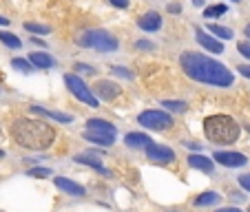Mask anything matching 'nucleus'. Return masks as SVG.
<instances>
[{
  "label": "nucleus",
  "mask_w": 250,
  "mask_h": 212,
  "mask_svg": "<svg viewBox=\"0 0 250 212\" xmlns=\"http://www.w3.org/2000/svg\"><path fill=\"white\" fill-rule=\"evenodd\" d=\"M244 33L248 36V40H250V24H246V29H244Z\"/></svg>",
  "instance_id": "58836bf2"
},
{
  "label": "nucleus",
  "mask_w": 250,
  "mask_h": 212,
  "mask_svg": "<svg viewBox=\"0 0 250 212\" xmlns=\"http://www.w3.org/2000/svg\"><path fill=\"white\" fill-rule=\"evenodd\" d=\"M7 24H9V18H2V16H0V27H7Z\"/></svg>",
  "instance_id": "e433bc0d"
},
{
  "label": "nucleus",
  "mask_w": 250,
  "mask_h": 212,
  "mask_svg": "<svg viewBox=\"0 0 250 212\" xmlns=\"http://www.w3.org/2000/svg\"><path fill=\"white\" fill-rule=\"evenodd\" d=\"M111 71H113L115 76H120V77H126V80H133V71L124 69V66H113Z\"/></svg>",
  "instance_id": "cd10ccee"
},
{
  "label": "nucleus",
  "mask_w": 250,
  "mask_h": 212,
  "mask_svg": "<svg viewBox=\"0 0 250 212\" xmlns=\"http://www.w3.org/2000/svg\"><path fill=\"white\" fill-rule=\"evenodd\" d=\"M86 131H91V133H100V135H111V137L118 135V128H115L113 124H109L106 119H100V117H91V119H86Z\"/></svg>",
  "instance_id": "f8f14e48"
},
{
  "label": "nucleus",
  "mask_w": 250,
  "mask_h": 212,
  "mask_svg": "<svg viewBox=\"0 0 250 212\" xmlns=\"http://www.w3.org/2000/svg\"><path fill=\"white\" fill-rule=\"evenodd\" d=\"M219 201H222V194H217V193H212V190H208V193L199 194V197L195 199V206L206 208V206H215V203H219Z\"/></svg>",
  "instance_id": "6ab92c4d"
},
{
  "label": "nucleus",
  "mask_w": 250,
  "mask_h": 212,
  "mask_svg": "<svg viewBox=\"0 0 250 212\" xmlns=\"http://www.w3.org/2000/svg\"><path fill=\"white\" fill-rule=\"evenodd\" d=\"M31 111H33L36 115H42V117L56 119V122H60V124H69V122H73V115H69V113H60V111H49V109H44V106H31Z\"/></svg>",
  "instance_id": "4468645a"
},
{
  "label": "nucleus",
  "mask_w": 250,
  "mask_h": 212,
  "mask_svg": "<svg viewBox=\"0 0 250 212\" xmlns=\"http://www.w3.org/2000/svg\"><path fill=\"white\" fill-rule=\"evenodd\" d=\"M228 11L226 5H212L204 9V18H217V16H224Z\"/></svg>",
  "instance_id": "393cba45"
},
{
  "label": "nucleus",
  "mask_w": 250,
  "mask_h": 212,
  "mask_svg": "<svg viewBox=\"0 0 250 212\" xmlns=\"http://www.w3.org/2000/svg\"><path fill=\"white\" fill-rule=\"evenodd\" d=\"M29 62L33 64V69H53L56 66V58L49 56V53H29Z\"/></svg>",
  "instance_id": "2eb2a0df"
},
{
  "label": "nucleus",
  "mask_w": 250,
  "mask_h": 212,
  "mask_svg": "<svg viewBox=\"0 0 250 212\" xmlns=\"http://www.w3.org/2000/svg\"><path fill=\"white\" fill-rule=\"evenodd\" d=\"M53 184H56V188H60L62 193L71 194V197H82V194L86 193L84 186L76 184V181L69 179V177H53Z\"/></svg>",
  "instance_id": "9b49d317"
},
{
  "label": "nucleus",
  "mask_w": 250,
  "mask_h": 212,
  "mask_svg": "<svg viewBox=\"0 0 250 212\" xmlns=\"http://www.w3.org/2000/svg\"><path fill=\"white\" fill-rule=\"evenodd\" d=\"M239 186L250 193V173L248 174H241V177H239Z\"/></svg>",
  "instance_id": "7c9ffc66"
},
{
  "label": "nucleus",
  "mask_w": 250,
  "mask_h": 212,
  "mask_svg": "<svg viewBox=\"0 0 250 212\" xmlns=\"http://www.w3.org/2000/svg\"><path fill=\"white\" fill-rule=\"evenodd\" d=\"M91 93L95 95V97H102V99H115L120 95V86L115 84V82H109V80H100V82H95V86H93V91Z\"/></svg>",
  "instance_id": "1a4fd4ad"
},
{
  "label": "nucleus",
  "mask_w": 250,
  "mask_h": 212,
  "mask_svg": "<svg viewBox=\"0 0 250 212\" xmlns=\"http://www.w3.org/2000/svg\"><path fill=\"white\" fill-rule=\"evenodd\" d=\"M239 124L230 115H210L204 122V135L215 144H235L239 139Z\"/></svg>",
  "instance_id": "7ed1b4c3"
},
{
  "label": "nucleus",
  "mask_w": 250,
  "mask_h": 212,
  "mask_svg": "<svg viewBox=\"0 0 250 212\" xmlns=\"http://www.w3.org/2000/svg\"><path fill=\"white\" fill-rule=\"evenodd\" d=\"M237 71H239V73H241L244 77H250V64H241Z\"/></svg>",
  "instance_id": "f704fd0d"
},
{
  "label": "nucleus",
  "mask_w": 250,
  "mask_h": 212,
  "mask_svg": "<svg viewBox=\"0 0 250 212\" xmlns=\"http://www.w3.org/2000/svg\"><path fill=\"white\" fill-rule=\"evenodd\" d=\"M84 139L91 141V144H98V146H111L115 141V137L111 135H100V133H91V131H84Z\"/></svg>",
  "instance_id": "a211bd4d"
},
{
  "label": "nucleus",
  "mask_w": 250,
  "mask_h": 212,
  "mask_svg": "<svg viewBox=\"0 0 250 212\" xmlns=\"http://www.w3.org/2000/svg\"><path fill=\"white\" fill-rule=\"evenodd\" d=\"M232 2H241V0H232Z\"/></svg>",
  "instance_id": "a19ab883"
},
{
  "label": "nucleus",
  "mask_w": 250,
  "mask_h": 212,
  "mask_svg": "<svg viewBox=\"0 0 250 212\" xmlns=\"http://www.w3.org/2000/svg\"><path fill=\"white\" fill-rule=\"evenodd\" d=\"M76 44L82 49H95L100 53H109L118 49V38L104 29H86L80 36H76Z\"/></svg>",
  "instance_id": "20e7f679"
},
{
  "label": "nucleus",
  "mask_w": 250,
  "mask_h": 212,
  "mask_svg": "<svg viewBox=\"0 0 250 212\" xmlns=\"http://www.w3.org/2000/svg\"><path fill=\"white\" fill-rule=\"evenodd\" d=\"M146 157L153 164H170L175 159V153L168 146H162V144H148L146 146Z\"/></svg>",
  "instance_id": "0eeeda50"
},
{
  "label": "nucleus",
  "mask_w": 250,
  "mask_h": 212,
  "mask_svg": "<svg viewBox=\"0 0 250 212\" xmlns=\"http://www.w3.org/2000/svg\"><path fill=\"white\" fill-rule=\"evenodd\" d=\"M24 29L31 33H40V36H47L49 31H51V27H47V24H38V22H24Z\"/></svg>",
  "instance_id": "a878e982"
},
{
  "label": "nucleus",
  "mask_w": 250,
  "mask_h": 212,
  "mask_svg": "<svg viewBox=\"0 0 250 212\" xmlns=\"http://www.w3.org/2000/svg\"><path fill=\"white\" fill-rule=\"evenodd\" d=\"M248 212H250V208H248Z\"/></svg>",
  "instance_id": "37998d69"
},
{
  "label": "nucleus",
  "mask_w": 250,
  "mask_h": 212,
  "mask_svg": "<svg viewBox=\"0 0 250 212\" xmlns=\"http://www.w3.org/2000/svg\"><path fill=\"white\" fill-rule=\"evenodd\" d=\"M73 161H78V164H84V166H93V168L102 170V159H100L98 155H91V153H82V155H76V157H73Z\"/></svg>",
  "instance_id": "412c9836"
},
{
  "label": "nucleus",
  "mask_w": 250,
  "mask_h": 212,
  "mask_svg": "<svg viewBox=\"0 0 250 212\" xmlns=\"http://www.w3.org/2000/svg\"><path fill=\"white\" fill-rule=\"evenodd\" d=\"M188 166L190 168L202 170V173H210L212 170V159H208V157H204V155H190L188 157Z\"/></svg>",
  "instance_id": "f3484780"
},
{
  "label": "nucleus",
  "mask_w": 250,
  "mask_h": 212,
  "mask_svg": "<svg viewBox=\"0 0 250 212\" xmlns=\"http://www.w3.org/2000/svg\"><path fill=\"white\" fill-rule=\"evenodd\" d=\"M0 42L9 49H20V38L14 36L11 31H0Z\"/></svg>",
  "instance_id": "4be33fe9"
},
{
  "label": "nucleus",
  "mask_w": 250,
  "mask_h": 212,
  "mask_svg": "<svg viewBox=\"0 0 250 212\" xmlns=\"http://www.w3.org/2000/svg\"><path fill=\"white\" fill-rule=\"evenodd\" d=\"M29 177H38V179H42V177H51V168H31L29 170Z\"/></svg>",
  "instance_id": "bb28decb"
},
{
  "label": "nucleus",
  "mask_w": 250,
  "mask_h": 212,
  "mask_svg": "<svg viewBox=\"0 0 250 212\" xmlns=\"http://www.w3.org/2000/svg\"><path fill=\"white\" fill-rule=\"evenodd\" d=\"M180 66L186 76L195 82H202V84H210V86H230L235 82L232 73L222 64V62L212 60V58L204 56L197 51H184L180 56Z\"/></svg>",
  "instance_id": "f257e3e1"
},
{
  "label": "nucleus",
  "mask_w": 250,
  "mask_h": 212,
  "mask_svg": "<svg viewBox=\"0 0 250 212\" xmlns=\"http://www.w3.org/2000/svg\"><path fill=\"white\" fill-rule=\"evenodd\" d=\"M64 84H66V89L76 95L80 102H84L86 106H91V109H98V106H100L98 97L91 93V89L84 84V80H82L80 76H76V73H66V76H64Z\"/></svg>",
  "instance_id": "39448f33"
},
{
  "label": "nucleus",
  "mask_w": 250,
  "mask_h": 212,
  "mask_svg": "<svg viewBox=\"0 0 250 212\" xmlns=\"http://www.w3.org/2000/svg\"><path fill=\"white\" fill-rule=\"evenodd\" d=\"M208 33H212V38H219V40H230L232 36H235L232 29L222 27V24H215V22L208 24Z\"/></svg>",
  "instance_id": "aec40b11"
},
{
  "label": "nucleus",
  "mask_w": 250,
  "mask_h": 212,
  "mask_svg": "<svg viewBox=\"0 0 250 212\" xmlns=\"http://www.w3.org/2000/svg\"><path fill=\"white\" fill-rule=\"evenodd\" d=\"M193 5L195 7H204V0H193Z\"/></svg>",
  "instance_id": "4c0bfd02"
},
{
  "label": "nucleus",
  "mask_w": 250,
  "mask_h": 212,
  "mask_svg": "<svg viewBox=\"0 0 250 212\" xmlns=\"http://www.w3.org/2000/svg\"><path fill=\"white\" fill-rule=\"evenodd\" d=\"M137 122L148 131H168L173 126V117L164 111H144L137 115Z\"/></svg>",
  "instance_id": "423d86ee"
},
{
  "label": "nucleus",
  "mask_w": 250,
  "mask_h": 212,
  "mask_svg": "<svg viewBox=\"0 0 250 212\" xmlns=\"http://www.w3.org/2000/svg\"><path fill=\"white\" fill-rule=\"evenodd\" d=\"M2 157H5V151H0V159H2Z\"/></svg>",
  "instance_id": "ea45409f"
},
{
  "label": "nucleus",
  "mask_w": 250,
  "mask_h": 212,
  "mask_svg": "<svg viewBox=\"0 0 250 212\" xmlns=\"http://www.w3.org/2000/svg\"><path fill=\"white\" fill-rule=\"evenodd\" d=\"M124 141H126V146H131V148H146L148 144H153V139L148 135H144V133H128V135L124 137Z\"/></svg>",
  "instance_id": "dca6fc26"
},
{
  "label": "nucleus",
  "mask_w": 250,
  "mask_h": 212,
  "mask_svg": "<svg viewBox=\"0 0 250 212\" xmlns=\"http://www.w3.org/2000/svg\"><path fill=\"white\" fill-rule=\"evenodd\" d=\"M248 131H250V126H248Z\"/></svg>",
  "instance_id": "79ce46f5"
},
{
  "label": "nucleus",
  "mask_w": 250,
  "mask_h": 212,
  "mask_svg": "<svg viewBox=\"0 0 250 212\" xmlns=\"http://www.w3.org/2000/svg\"><path fill=\"white\" fill-rule=\"evenodd\" d=\"M135 47H137V49H144V51H155V44L148 42V40H137Z\"/></svg>",
  "instance_id": "c756f323"
},
{
  "label": "nucleus",
  "mask_w": 250,
  "mask_h": 212,
  "mask_svg": "<svg viewBox=\"0 0 250 212\" xmlns=\"http://www.w3.org/2000/svg\"><path fill=\"white\" fill-rule=\"evenodd\" d=\"M11 137L20 148L27 151H47L51 148V144L56 141V131L53 126L40 122V119H18L11 126Z\"/></svg>",
  "instance_id": "f03ea898"
},
{
  "label": "nucleus",
  "mask_w": 250,
  "mask_h": 212,
  "mask_svg": "<svg viewBox=\"0 0 250 212\" xmlns=\"http://www.w3.org/2000/svg\"><path fill=\"white\" fill-rule=\"evenodd\" d=\"M11 66H14V69H18V71H22V73H33V64L29 60H22V58H14V60H11Z\"/></svg>",
  "instance_id": "b1692460"
},
{
  "label": "nucleus",
  "mask_w": 250,
  "mask_h": 212,
  "mask_svg": "<svg viewBox=\"0 0 250 212\" xmlns=\"http://www.w3.org/2000/svg\"><path fill=\"white\" fill-rule=\"evenodd\" d=\"M166 9H168V14H182V5H177V2H170Z\"/></svg>",
  "instance_id": "72a5a7b5"
},
{
  "label": "nucleus",
  "mask_w": 250,
  "mask_h": 212,
  "mask_svg": "<svg viewBox=\"0 0 250 212\" xmlns=\"http://www.w3.org/2000/svg\"><path fill=\"white\" fill-rule=\"evenodd\" d=\"M162 106L173 113H184L186 111V102H177V99H162Z\"/></svg>",
  "instance_id": "5701e85b"
},
{
  "label": "nucleus",
  "mask_w": 250,
  "mask_h": 212,
  "mask_svg": "<svg viewBox=\"0 0 250 212\" xmlns=\"http://www.w3.org/2000/svg\"><path fill=\"white\" fill-rule=\"evenodd\" d=\"M212 159L217 161V164L226 166V168H241V166L248 164V157L244 155V153H226V151H219L215 153V157Z\"/></svg>",
  "instance_id": "6e6552de"
},
{
  "label": "nucleus",
  "mask_w": 250,
  "mask_h": 212,
  "mask_svg": "<svg viewBox=\"0 0 250 212\" xmlns=\"http://www.w3.org/2000/svg\"><path fill=\"white\" fill-rule=\"evenodd\" d=\"M237 51H239L244 58H248V60H250V40H244V42L237 44Z\"/></svg>",
  "instance_id": "c85d7f7f"
},
{
  "label": "nucleus",
  "mask_w": 250,
  "mask_h": 212,
  "mask_svg": "<svg viewBox=\"0 0 250 212\" xmlns=\"http://www.w3.org/2000/svg\"><path fill=\"white\" fill-rule=\"evenodd\" d=\"M215 212H241L239 208H219V210H215Z\"/></svg>",
  "instance_id": "c9c22d12"
},
{
  "label": "nucleus",
  "mask_w": 250,
  "mask_h": 212,
  "mask_svg": "<svg viewBox=\"0 0 250 212\" xmlns=\"http://www.w3.org/2000/svg\"><path fill=\"white\" fill-rule=\"evenodd\" d=\"M76 71H80V73H95V69L89 64H76Z\"/></svg>",
  "instance_id": "473e14b6"
},
{
  "label": "nucleus",
  "mask_w": 250,
  "mask_h": 212,
  "mask_svg": "<svg viewBox=\"0 0 250 212\" xmlns=\"http://www.w3.org/2000/svg\"><path fill=\"white\" fill-rule=\"evenodd\" d=\"M137 27L142 29V31H160L162 29V16L157 14V11H146V14H142L140 18H137Z\"/></svg>",
  "instance_id": "9d476101"
},
{
  "label": "nucleus",
  "mask_w": 250,
  "mask_h": 212,
  "mask_svg": "<svg viewBox=\"0 0 250 212\" xmlns=\"http://www.w3.org/2000/svg\"><path fill=\"white\" fill-rule=\"evenodd\" d=\"M113 7H118V9H126L128 5H131V0H109Z\"/></svg>",
  "instance_id": "2f4dec72"
},
{
  "label": "nucleus",
  "mask_w": 250,
  "mask_h": 212,
  "mask_svg": "<svg viewBox=\"0 0 250 212\" xmlns=\"http://www.w3.org/2000/svg\"><path fill=\"white\" fill-rule=\"evenodd\" d=\"M195 40H197L199 44H202L204 49H208L210 53H224V44L219 42L217 38H212V36H208L204 29H197L195 31Z\"/></svg>",
  "instance_id": "ddd939ff"
}]
</instances>
